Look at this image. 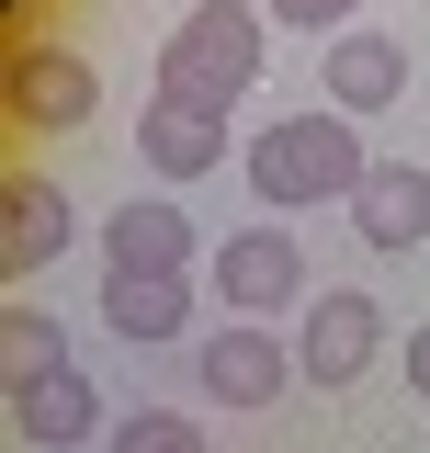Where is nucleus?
I'll use <instances>...</instances> for the list:
<instances>
[{"instance_id": "14", "label": "nucleus", "mask_w": 430, "mask_h": 453, "mask_svg": "<svg viewBox=\"0 0 430 453\" xmlns=\"http://www.w3.org/2000/svg\"><path fill=\"white\" fill-rule=\"evenodd\" d=\"M103 453H204V419L193 408H125V431Z\"/></svg>"}, {"instance_id": "8", "label": "nucleus", "mask_w": 430, "mask_h": 453, "mask_svg": "<svg viewBox=\"0 0 430 453\" xmlns=\"http://www.w3.org/2000/svg\"><path fill=\"white\" fill-rule=\"evenodd\" d=\"M12 431H23V442H103V396L80 386V374H68V363H57V374H12Z\"/></svg>"}, {"instance_id": "3", "label": "nucleus", "mask_w": 430, "mask_h": 453, "mask_svg": "<svg viewBox=\"0 0 430 453\" xmlns=\"http://www.w3.org/2000/svg\"><path fill=\"white\" fill-rule=\"evenodd\" d=\"M215 306H227V318H283V306H306V250H295V226H238V238H215Z\"/></svg>"}, {"instance_id": "9", "label": "nucleus", "mask_w": 430, "mask_h": 453, "mask_svg": "<svg viewBox=\"0 0 430 453\" xmlns=\"http://www.w3.org/2000/svg\"><path fill=\"white\" fill-rule=\"evenodd\" d=\"M351 226H363V250H419V238H430V170L374 159L363 193H351Z\"/></svg>"}, {"instance_id": "16", "label": "nucleus", "mask_w": 430, "mask_h": 453, "mask_svg": "<svg viewBox=\"0 0 430 453\" xmlns=\"http://www.w3.org/2000/svg\"><path fill=\"white\" fill-rule=\"evenodd\" d=\"M272 23H306V35H351V12H363V0H261Z\"/></svg>"}, {"instance_id": "10", "label": "nucleus", "mask_w": 430, "mask_h": 453, "mask_svg": "<svg viewBox=\"0 0 430 453\" xmlns=\"http://www.w3.org/2000/svg\"><path fill=\"white\" fill-rule=\"evenodd\" d=\"M103 318L113 340H181V318H193V273H103Z\"/></svg>"}, {"instance_id": "1", "label": "nucleus", "mask_w": 430, "mask_h": 453, "mask_svg": "<svg viewBox=\"0 0 430 453\" xmlns=\"http://www.w3.org/2000/svg\"><path fill=\"white\" fill-rule=\"evenodd\" d=\"M261 23H272L261 0H193L159 46V103H193L227 125L250 103V80H261Z\"/></svg>"}, {"instance_id": "6", "label": "nucleus", "mask_w": 430, "mask_h": 453, "mask_svg": "<svg viewBox=\"0 0 430 453\" xmlns=\"http://www.w3.org/2000/svg\"><path fill=\"white\" fill-rule=\"evenodd\" d=\"M374 340H385V306L374 295H306V340H295V374L306 386H351L363 363H374Z\"/></svg>"}, {"instance_id": "12", "label": "nucleus", "mask_w": 430, "mask_h": 453, "mask_svg": "<svg viewBox=\"0 0 430 453\" xmlns=\"http://www.w3.org/2000/svg\"><path fill=\"white\" fill-rule=\"evenodd\" d=\"M103 273H193V216L181 204H125L103 226Z\"/></svg>"}, {"instance_id": "2", "label": "nucleus", "mask_w": 430, "mask_h": 453, "mask_svg": "<svg viewBox=\"0 0 430 453\" xmlns=\"http://www.w3.org/2000/svg\"><path fill=\"white\" fill-rule=\"evenodd\" d=\"M363 170H374V148L351 136V113H328V103L318 113H283V125L250 136V193L283 204V216H295V204H351Z\"/></svg>"}, {"instance_id": "5", "label": "nucleus", "mask_w": 430, "mask_h": 453, "mask_svg": "<svg viewBox=\"0 0 430 453\" xmlns=\"http://www.w3.org/2000/svg\"><path fill=\"white\" fill-rule=\"evenodd\" d=\"M12 113H23L35 136H68V125L103 113V68H91L80 46H23L12 57Z\"/></svg>"}, {"instance_id": "13", "label": "nucleus", "mask_w": 430, "mask_h": 453, "mask_svg": "<svg viewBox=\"0 0 430 453\" xmlns=\"http://www.w3.org/2000/svg\"><path fill=\"white\" fill-rule=\"evenodd\" d=\"M136 148H148V170H159V181H204L215 148H227V125H215V113H193V103H148V113H136Z\"/></svg>"}, {"instance_id": "15", "label": "nucleus", "mask_w": 430, "mask_h": 453, "mask_svg": "<svg viewBox=\"0 0 430 453\" xmlns=\"http://www.w3.org/2000/svg\"><path fill=\"white\" fill-rule=\"evenodd\" d=\"M57 363H68V329L35 318V306H12V374H57Z\"/></svg>"}, {"instance_id": "17", "label": "nucleus", "mask_w": 430, "mask_h": 453, "mask_svg": "<svg viewBox=\"0 0 430 453\" xmlns=\"http://www.w3.org/2000/svg\"><path fill=\"white\" fill-rule=\"evenodd\" d=\"M396 363H408V386H419V408H430V329H408V351H396Z\"/></svg>"}, {"instance_id": "4", "label": "nucleus", "mask_w": 430, "mask_h": 453, "mask_svg": "<svg viewBox=\"0 0 430 453\" xmlns=\"http://www.w3.org/2000/svg\"><path fill=\"white\" fill-rule=\"evenodd\" d=\"M193 374H204V408H272V396L295 386V340H272L261 318H227Z\"/></svg>"}, {"instance_id": "11", "label": "nucleus", "mask_w": 430, "mask_h": 453, "mask_svg": "<svg viewBox=\"0 0 430 453\" xmlns=\"http://www.w3.org/2000/svg\"><path fill=\"white\" fill-rule=\"evenodd\" d=\"M68 238H80V226H68V193L23 170V181L0 193V261H12V273H46L57 250H68Z\"/></svg>"}, {"instance_id": "7", "label": "nucleus", "mask_w": 430, "mask_h": 453, "mask_svg": "<svg viewBox=\"0 0 430 453\" xmlns=\"http://www.w3.org/2000/svg\"><path fill=\"white\" fill-rule=\"evenodd\" d=\"M318 80H328V113H351V125H363V113H396V91H408V46L351 23V35L318 57Z\"/></svg>"}]
</instances>
